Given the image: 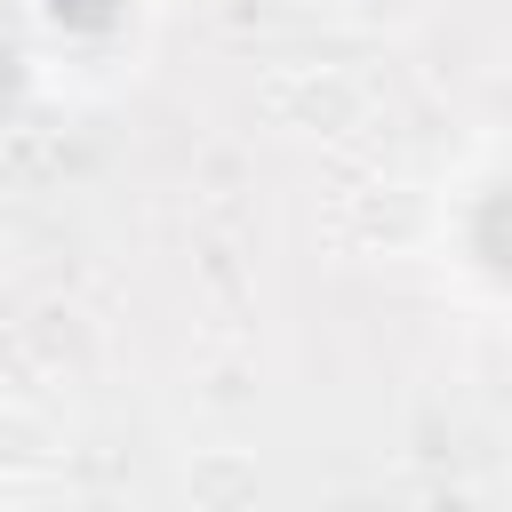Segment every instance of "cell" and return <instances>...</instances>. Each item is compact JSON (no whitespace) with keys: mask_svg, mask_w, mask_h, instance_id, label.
<instances>
[{"mask_svg":"<svg viewBox=\"0 0 512 512\" xmlns=\"http://www.w3.org/2000/svg\"><path fill=\"white\" fill-rule=\"evenodd\" d=\"M24 80H32V48H24V32L0 16V112L24 96Z\"/></svg>","mask_w":512,"mask_h":512,"instance_id":"1","label":"cell"}]
</instances>
